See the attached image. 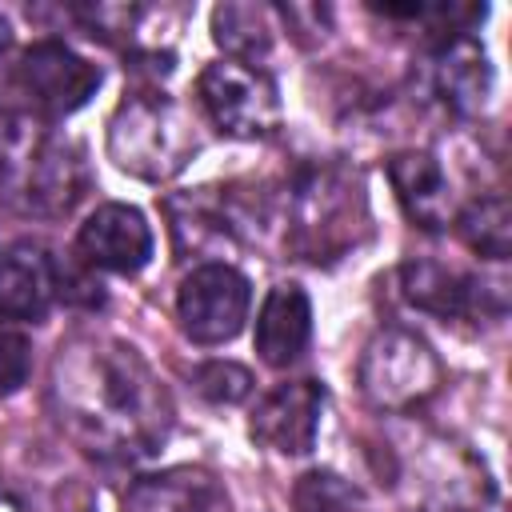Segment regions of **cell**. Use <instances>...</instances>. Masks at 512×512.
Returning <instances> with one entry per match:
<instances>
[{
	"mask_svg": "<svg viewBox=\"0 0 512 512\" xmlns=\"http://www.w3.org/2000/svg\"><path fill=\"white\" fill-rule=\"evenodd\" d=\"M60 424L100 456H148L172 420L168 396L136 348L108 336H72L52 360Z\"/></svg>",
	"mask_w": 512,
	"mask_h": 512,
	"instance_id": "obj_1",
	"label": "cell"
},
{
	"mask_svg": "<svg viewBox=\"0 0 512 512\" xmlns=\"http://www.w3.org/2000/svg\"><path fill=\"white\" fill-rule=\"evenodd\" d=\"M84 148L48 120L0 112V200L28 216H64L88 192Z\"/></svg>",
	"mask_w": 512,
	"mask_h": 512,
	"instance_id": "obj_2",
	"label": "cell"
},
{
	"mask_svg": "<svg viewBox=\"0 0 512 512\" xmlns=\"http://www.w3.org/2000/svg\"><path fill=\"white\" fill-rule=\"evenodd\" d=\"M200 152L192 116L160 92H132L108 120V156L120 172L160 184L188 168Z\"/></svg>",
	"mask_w": 512,
	"mask_h": 512,
	"instance_id": "obj_3",
	"label": "cell"
},
{
	"mask_svg": "<svg viewBox=\"0 0 512 512\" xmlns=\"http://www.w3.org/2000/svg\"><path fill=\"white\" fill-rule=\"evenodd\" d=\"M368 220L364 188L348 168H308L292 188V248L304 260H336Z\"/></svg>",
	"mask_w": 512,
	"mask_h": 512,
	"instance_id": "obj_4",
	"label": "cell"
},
{
	"mask_svg": "<svg viewBox=\"0 0 512 512\" xmlns=\"http://www.w3.org/2000/svg\"><path fill=\"white\" fill-rule=\"evenodd\" d=\"M4 88L16 92L20 100L0 112H20V116H36V120L52 124V120L72 116L76 108H84L96 96L100 68L88 64L84 56H76L60 40H36L32 48L20 52Z\"/></svg>",
	"mask_w": 512,
	"mask_h": 512,
	"instance_id": "obj_5",
	"label": "cell"
},
{
	"mask_svg": "<svg viewBox=\"0 0 512 512\" xmlns=\"http://www.w3.org/2000/svg\"><path fill=\"white\" fill-rule=\"evenodd\" d=\"M440 360L408 328H384L372 336L360 360V388L384 412H408L440 388Z\"/></svg>",
	"mask_w": 512,
	"mask_h": 512,
	"instance_id": "obj_6",
	"label": "cell"
},
{
	"mask_svg": "<svg viewBox=\"0 0 512 512\" xmlns=\"http://www.w3.org/2000/svg\"><path fill=\"white\" fill-rule=\"evenodd\" d=\"M196 92L208 120L232 140H264L280 124V92L256 64L216 60L200 72Z\"/></svg>",
	"mask_w": 512,
	"mask_h": 512,
	"instance_id": "obj_7",
	"label": "cell"
},
{
	"mask_svg": "<svg viewBox=\"0 0 512 512\" xmlns=\"http://www.w3.org/2000/svg\"><path fill=\"white\" fill-rule=\"evenodd\" d=\"M252 308V284L240 268L224 260L196 264L176 292V316L188 340L196 344H228Z\"/></svg>",
	"mask_w": 512,
	"mask_h": 512,
	"instance_id": "obj_8",
	"label": "cell"
},
{
	"mask_svg": "<svg viewBox=\"0 0 512 512\" xmlns=\"http://www.w3.org/2000/svg\"><path fill=\"white\" fill-rule=\"evenodd\" d=\"M76 248L88 268L136 276L152 260V228L132 204H100L76 232Z\"/></svg>",
	"mask_w": 512,
	"mask_h": 512,
	"instance_id": "obj_9",
	"label": "cell"
},
{
	"mask_svg": "<svg viewBox=\"0 0 512 512\" xmlns=\"http://www.w3.org/2000/svg\"><path fill=\"white\" fill-rule=\"evenodd\" d=\"M324 416V388L316 380H288L276 384L252 412V440L280 456H304L316 444Z\"/></svg>",
	"mask_w": 512,
	"mask_h": 512,
	"instance_id": "obj_10",
	"label": "cell"
},
{
	"mask_svg": "<svg viewBox=\"0 0 512 512\" xmlns=\"http://www.w3.org/2000/svg\"><path fill=\"white\" fill-rule=\"evenodd\" d=\"M388 180L396 188V200H400L404 216L416 228L440 232L456 220L452 184H448V176H444V168L432 152H396L388 160Z\"/></svg>",
	"mask_w": 512,
	"mask_h": 512,
	"instance_id": "obj_11",
	"label": "cell"
},
{
	"mask_svg": "<svg viewBox=\"0 0 512 512\" xmlns=\"http://www.w3.org/2000/svg\"><path fill=\"white\" fill-rule=\"evenodd\" d=\"M56 300V260L32 244L20 240L8 252H0V316L4 320H44Z\"/></svg>",
	"mask_w": 512,
	"mask_h": 512,
	"instance_id": "obj_12",
	"label": "cell"
},
{
	"mask_svg": "<svg viewBox=\"0 0 512 512\" xmlns=\"http://www.w3.org/2000/svg\"><path fill=\"white\" fill-rule=\"evenodd\" d=\"M400 280H404L408 304H416L432 316H484V300L492 292H500V288H492L468 272H456L440 260H412V264H404Z\"/></svg>",
	"mask_w": 512,
	"mask_h": 512,
	"instance_id": "obj_13",
	"label": "cell"
},
{
	"mask_svg": "<svg viewBox=\"0 0 512 512\" xmlns=\"http://www.w3.org/2000/svg\"><path fill=\"white\" fill-rule=\"evenodd\" d=\"M432 92L460 116L480 112L492 92L488 52L472 36H452L432 48Z\"/></svg>",
	"mask_w": 512,
	"mask_h": 512,
	"instance_id": "obj_14",
	"label": "cell"
},
{
	"mask_svg": "<svg viewBox=\"0 0 512 512\" xmlns=\"http://www.w3.org/2000/svg\"><path fill=\"white\" fill-rule=\"evenodd\" d=\"M312 336V304L300 284H276L256 312V352L272 368H288Z\"/></svg>",
	"mask_w": 512,
	"mask_h": 512,
	"instance_id": "obj_15",
	"label": "cell"
},
{
	"mask_svg": "<svg viewBox=\"0 0 512 512\" xmlns=\"http://www.w3.org/2000/svg\"><path fill=\"white\" fill-rule=\"evenodd\" d=\"M124 512H228V496L204 468H168L140 476L124 496Z\"/></svg>",
	"mask_w": 512,
	"mask_h": 512,
	"instance_id": "obj_16",
	"label": "cell"
},
{
	"mask_svg": "<svg viewBox=\"0 0 512 512\" xmlns=\"http://www.w3.org/2000/svg\"><path fill=\"white\" fill-rule=\"evenodd\" d=\"M272 8L264 4H220L212 12V40L228 52V60L256 64L272 48Z\"/></svg>",
	"mask_w": 512,
	"mask_h": 512,
	"instance_id": "obj_17",
	"label": "cell"
},
{
	"mask_svg": "<svg viewBox=\"0 0 512 512\" xmlns=\"http://www.w3.org/2000/svg\"><path fill=\"white\" fill-rule=\"evenodd\" d=\"M456 228L464 236V244L488 260H508L512 252V216H508V200L504 196H480L472 200L460 216Z\"/></svg>",
	"mask_w": 512,
	"mask_h": 512,
	"instance_id": "obj_18",
	"label": "cell"
},
{
	"mask_svg": "<svg viewBox=\"0 0 512 512\" xmlns=\"http://www.w3.org/2000/svg\"><path fill=\"white\" fill-rule=\"evenodd\" d=\"M296 512H372L368 496L332 468H312L292 488Z\"/></svg>",
	"mask_w": 512,
	"mask_h": 512,
	"instance_id": "obj_19",
	"label": "cell"
},
{
	"mask_svg": "<svg viewBox=\"0 0 512 512\" xmlns=\"http://www.w3.org/2000/svg\"><path fill=\"white\" fill-rule=\"evenodd\" d=\"M196 388L212 404H240L252 392V372L232 360H212V364L196 368Z\"/></svg>",
	"mask_w": 512,
	"mask_h": 512,
	"instance_id": "obj_20",
	"label": "cell"
},
{
	"mask_svg": "<svg viewBox=\"0 0 512 512\" xmlns=\"http://www.w3.org/2000/svg\"><path fill=\"white\" fill-rule=\"evenodd\" d=\"M28 368H32V344L28 336L0 316V396L16 392L24 380H28Z\"/></svg>",
	"mask_w": 512,
	"mask_h": 512,
	"instance_id": "obj_21",
	"label": "cell"
},
{
	"mask_svg": "<svg viewBox=\"0 0 512 512\" xmlns=\"http://www.w3.org/2000/svg\"><path fill=\"white\" fill-rule=\"evenodd\" d=\"M0 512H24V508H20V500H16L12 492H4V488H0Z\"/></svg>",
	"mask_w": 512,
	"mask_h": 512,
	"instance_id": "obj_22",
	"label": "cell"
},
{
	"mask_svg": "<svg viewBox=\"0 0 512 512\" xmlns=\"http://www.w3.org/2000/svg\"><path fill=\"white\" fill-rule=\"evenodd\" d=\"M8 44H12V28H8V20L0 16V56L8 52Z\"/></svg>",
	"mask_w": 512,
	"mask_h": 512,
	"instance_id": "obj_23",
	"label": "cell"
}]
</instances>
